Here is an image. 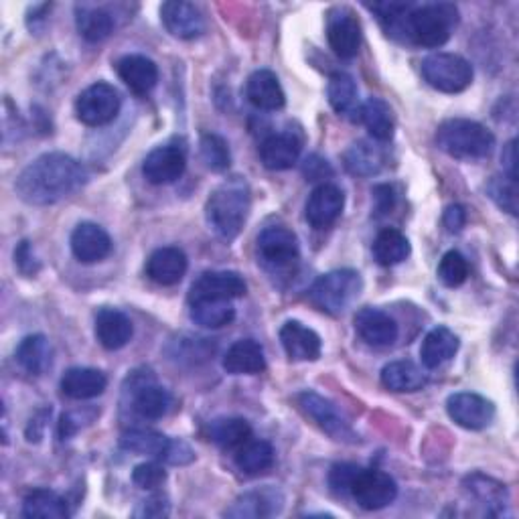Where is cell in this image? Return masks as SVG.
<instances>
[{"mask_svg":"<svg viewBox=\"0 0 519 519\" xmlns=\"http://www.w3.org/2000/svg\"><path fill=\"white\" fill-rule=\"evenodd\" d=\"M88 183L86 167L65 153H47L27 165L17 177L15 191L29 205H53Z\"/></svg>","mask_w":519,"mask_h":519,"instance_id":"6da1fadb","label":"cell"},{"mask_svg":"<svg viewBox=\"0 0 519 519\" xmlns=\"http://www.w3.org/2000/svg\"><path fill=\"white\" fill-rule=\"evenodd\" d=\"M382 384L390 392H418L426 384V376L412 361H392L382 369Z\"/></svg>","mask_w":519,"mask_h":519,"instance_id":"8d00e7d4","label":"cell"},{"mask_svg":"<svg viewBox=\"0 0 519 519\" xmlns=\"http://www.w3.org/2000/svg\"><path fill=\"white\" fill-rule=\"evenodd\" d=\"M301 140L292 132H278L268 136L260 144L262 165L270 171H286L292 169L301 157Z\"/></svg>","mask_w":519,"mask_h":519,"instance_id":"ffe728a7","label":"cell"},{"mask_svg":"<svg viewBox=\"0 0 519 519\" xmlns=\"http://www.w3.org/2000/svg\"><path fill=\"white\" fill-rule=\"evenodd\" d=\"M440 151L459 161L487 159L495 148V136L483 124L467 118L444 120L436 130Z\"/></svg>","mask_w":519,"mask_h":519,"instance_id":"3957f363","label":"cell"},{"mask_svg":"<svg viewBox=\"0 0 519 519\" xmlns=\"http://www.w3.org/2000/svg\"><path fill=\"white\" fill-rule=\"evenodd\" d=\"M487 195L495 205L509 215H517V179L513 177H493L487 183Z\"/></svg>","mask_w":519,"mask_h":519,"instance_id":"f6af8a7d","label":"cell"},{"mask_svg":"<svg viewBox=\"0 0 519 519\" xmlns=\"http://www.w3.org/2000/svg\"><path fill=\"white\" fill-rule=\"evenodd\" d=\"M325 173L331 175V169H329L327 161H323V159H319V157H311V159H307V163H305V175H307L311 181H315V179H323Z\"/></svg>","mask_w":519,"mask_h":519,"instance_id":"11a10c76","label":"cell"},{"mask_svg":"<svg viewBox=\"0 0 519 519\" xmlns=\"http://www.w3.org/2000/svg\"><path fill=\"white\" fill-rule=\"evenodd\" d=\"M248 286L242 274L232 270H215L201 274L189 292V303L197 301H234L242 299Z\"/></svg>","mask_w":519,"mask_h":519,"instance_id":"8fae6325","label":"cell"},{"mask_svg":"<svg viewBox=\"0 0 519 519\" xmlns=\"http://www.w3.org/2000/svg\"><path fill=\"white\" fill-rule=\"evenodd\" d=\"M296 402H299L301 410L311 418L315 420V424L327 432L331 438L339 440V442H355L357 440V434L355 430L351 428V424L347 422V418L339 412V408L323 398L321 394L317 392H303L299 394V398H296Z\"/></svg>","mask_w":519,"mask_h":519,"instance_id":"30bf717a","label":"cell"},{"mask_svg":"<svg viewBox=\"0 0 519 519\" xmlns=\"http://www.w3.org/2000/svg\"><path fill=\"white\" fill-rule=\"evenodd\" d=\"M120 80L134 94H148L159 82V67L144 55H126L116 63Z\"/></svg>","mask_w":519,"mask_h":519,"instance_id":"603a6c76","label":"cell"},{"mask_svg":"<svg viewBox=\"0 0 519 519\" xmlns=\"http://www.w3.org/2000/svg\"><path fill=\"white\" fill-rule=\"evenodd\" d=\"M408 256H410V242L402 232L394 228H386L378 234L374 242V258L378 264L396 266L404 262Z\"/></svg>","mask_w":519,"mask_h":519,"instance_id":"60d3db41","label":"cell"},{"mask_svg":"<svg viewBox=\"0 0 519 519\" xmlns=\"http://www.w3.org/2000/svg\"><path fill=\"white\" fill-rule=\"evenodd\" d=\"M359 118L374 140L388 142L394 138V132H396L394 112H392L390 104L384 102L382 98L365 100V104L359 108Z\"/></svg>","mask_w":519,"mask_h":519,"instance_id":"d6a6232c","label":"cell"},{"mask_svg":"<svg viewBox=\"0 0 519 519\" xmlns=\"http://www.w3.org/2000/svg\"><path fill=\"white\" fill-rule=\"evenodd\" d=\"M349 497L367 511H378L394 503V499L398 497V485L384 471L361 467L351 485Z\"/></svg>","mask_w":519,"mask_h":519,"instance_id":"9c48e42d","label":"cell"},{"mask_svg":"<svg viewBox=\"0 0 519 519\" xmlns=\"http://www.w3.org/2000/svg\"><path fill=\"white\" fill-rule=\"evenodd\" d=\"M23 515L29 519H65L67 501L51 489H35L23 501Z\"/></svg>","mask_w":519,"mask_h":519,"instance_id":"d590c367","label":"cell"},{"mask_svg":"<svg viewBox=\"0 0 519 519\" xmlns=\"http://www.w3.org/2000/svg\"><path fill=\"white\" fill-rule=\"evenodd\" d=\"M355 331L372 347H390L400 335L396 321L388 313L372 307H365L355 315Z\"/></svg>","mask_w":519,"mask_h":519,"instance_id":"2e32d148","label":"cell"},{"mask_svg":"<svg viewBox=\"0 0 519 519\" xmlns=\"http://www.w3.org/2000/svg\"><path fill=\"white\" fill-rule=\"evenodd\" d=\"M209 438L224 451H238L242 444H246L252 438V426L248 420L238 416H226L215 418L209 424Z\"/></svg>","mask_w":519,"mask_h":519,"instance_id":"836d02e7","label":"cell"},{"mask_svg":"<svg viewBox=\"0 0 519 519\" xmlns=\"http://www.w3.org/2000/svg\"><path fill=\"white\" fill-rule=\"evenodd\" d=\"M76 25L80 35L88 43H100L108 39L114 31V19L108 11L98 7H78L76 9Z\"/></svg>","mask_w":519,"mask_h":519,"instance_id":"ab89813d","label":"cell"},{"mask_svg":"<svg viewBox=\"0 0 519 519\" xmlns=\"http://www.w3.org/2000/svg\"><path fill=\"white\" fill-rule=\"evenodd\" d=\"M96 416V414H94ZM94 416H84L82 412H69V414H63L61 416V422H59V434L61 438H71L73 434H78L86 424H90L94 420Z\"/></svg>","mask_w":519,"mask_h":519,"instance_id":"c3c4849f","label":"cell"},{"mask_svg":"<svg viewBox=\"0 0 519 519\" xmlns=\"http://www.w3.org/2000/svg\"><path fill=\"white\" fill-rule=\"evenodd\" d=\"M185 167H187V159L181 148L173 144H165V146H157L155 151L146 155L142 163V175L153 185H171L183 177Z\"/></svg>","mask_w":519,"mask_h":519,"instance_id":"4fadbf2b","label":"cell"},{"mask_svg":"<svg viewBox=\"0 0 519 519\" xmlns=\"http://www.w3.org/2000/svg\"><path fill=\"white\" fill-rule=\"evenodd\" d=\"M467 276H469V262L461 252L451 250L442 256V260L438 264V278L444 286L457 288V286L465 284Z\"/></svg>","mask_w":519,"mask_h":519,"instance_id":"ee69618b","label":"cell"},{"mask_svg":"<svg viewBox=\"0 0 519 519\" xmlns=\"http://www.w3.org/2000/svg\"><path fill=\"white\" fill-rule=\"evenodd\" d=\"M447 412L455 424L467 430H483L495 420V404L473 392L449 396Z\"/></svg>","mask_w":519,"mask_h":519,"instance_id":"7c38bea8","label":"cell"},{"mask_svg":"<svg viewBox=\"0 0 519 519\" xmlns=\"http://www.w3.org/2000/svg\"><path fill=\"white\" fill-rule=\"evenodd\" d=\"M459 23V11L449 3L412 7L406 25V39L428 49L447 43Z\"/></svg>","mask_w":519,"mask_h":519,"instance_id":"277c9868","label":"cell"},{"mask_svg":"<svg viewBox=\"0 0 519 519\" xmlns=\"http://www.w3.org/2000/svg\"><path fill=\"white\" fill-rule=\"evenodd\" d=\"M374 201H376V211L380 215L388 213L394 209V203H396V195H394V189L390 185H378L374 187Z\"/></svg>","mask_w":519,"mask_h":519,"instance_id":"816d5d0a","label":"cell"},{"mask_svg":"<svg viewBox=\"0 0 519 519\" xmlns=\"http://www.w3.org/2000/svg\"><path fill=\"white\" fill-rule=\"evenodd\" d=\"M258 258L270 272H290L301 260L299 238L282 226L268 228L258 236Z\"/></svg>","mask_w":519,"mask_h":519,"instance_id":"52a82bcc","label":"cell"},{"mask_svg":"<svg viewBox=\"0 0 519 519\" xmlns=\"http://www.w3.org/2000/svg\"><path fill=\"white\" fill-rule=\"evenodd\" d=\"M161 21L165 29L177 39H197L205 31V19L201 11L191 3H181V0H171L161 7Z\"/></svg>","mask_w":519,"mask_h":519,"instance_id":"e0dca14e","label":"cell"},{"mask_svg":"<svg viewBox=\"0 0 519 519\" xmlns=\"http://www.w3.org/2000/svg\"><path fill=\"white\" fill-rule=\"evenodd\" d=\"M359 465L353 463H337L331 467L329 471V487L333 493L341 495V497H349L351 485L359 473Z\"/></svg>","mask_w":519,"mask_h":519,"instance_id":"7dc6e473","label":"cell"},{"mask_svg":"<svg viewBox=\"0 0 519 519\" xmlns=\"http://www.w3.org/2000/svg\"><path fill=\"white\" fill-rule=\"evenodd\" d=\"M132 390V408L144 420H159L169 414L173 406V396L155 382H136Z\"/></svg>","mask_w":519,"mask_h":519,"instance_id":"484cf974","label":"cell"},{"mask_svg":"<svg viewBox=\"0 0 519 519\" xmlns=\"http://www.w3.org/2000/svg\"><path fill=\"white\" fill-rule=\"evenodd\" d=\"M195 459V453L191 451V447L183 440H173V447L165 459V463L169 465H189Z\"/></svg>","mask_w":519,"mask_h":519,"instance_id":"f907efd6","label":"cell"},{"mask_svg":"<svg viewBox=\"0 0 519 519\" xmlns=\"http://www.w3.org/2000/svg\"><path fill=\"white\" fill-rule=\"evenodd\" d=\"M17 363L31 376H41L51 365V345L45 335H29L17 347Z\"/></svg>","mask_w":519,"mask_h":519,"instance_id":"74e56055","label":"cell"},{"mask_svg":"<svg viewBox=\"0 0 519 519\" xmlns=\"http://www.w3.org/2000/svg\"><path fill=\"white\" fill-rule=\"evenodd\" d=\"M108 378L94 367H71L61 378V390L71 400H92L104 394Z\"/></svg>","mask_w":519,"mask_h":519,"instance_id":"44dd1931","label":"cell"},{"mask_svg":"<svg viewBox=\"0 0 519 519\" xmlns=\"http://www.w3.org/2000/svg\"><path fill=\"white\" fill-rule=\"evenodd\" d=\"M199 151L205 167L213 173H224L230 169L232 153L228 142L219 134H203L199 142Z\"/></svg>","mask_w":519,"mask_h":519,"instance_id":"7bdbcfd3","label":"cell"},{"mask_svg":"<svg viewBox=\"0 0 519 519\" xmlns=\"http://www.w3.org/2000/svg\"><path fill=\"white\" fill-rule=\"evenodd\" d=\"M327 96H329V104L337 114L349 116L353 112H359L357 86L349 73H335V76L329 80Z\"/></svg>","mask_w":519,"mask_h":519,"instance_id":"b9f144b4","label":"cell"},{"mask_svg":"<svg viewBox=\"0 0 519 519\" xmlns=\"http://www.w3.org/2000/svg\"><path fill=\"white\" fill-rule=\"evenodd\" d=\"M363 290V278L357 270H333L315 280L309 290V301L327 315H343Z\"/></svg>","mask_w":519,"mask_h":519,"instance_id":"5b68a950","label":"cell"},{"mask_svg":"<svg viewBox=\"0 0 519 519\" xmlns=\"http://www.w3.org/2000/svg\"><path fill=\"white\" fill-rule=\"evenodd\" d=\"M136 515H146V517H163L169 515V503L165 497L157 495L142 501V509L136 511Z\"/></svg>","mask_w":519,"mask_h":519,"instance_id":"f5cc1de1","label":"cell"},{"mask_svg":"<svg viewBox=\"0 0 519 519\" xmlns=\"http://www.w3.org/2000/svg\"><path fill=\"white\" fill-rule=\"evenodd\" d=\"M71 252L84 264H96L110 256L112 252V240L104 228L98 224H80L71 234Z\"/></svg>","mask_w":519,"mask_h":519,"instance_id":"ac0fdd59","label":"cell"},{"mask_svg":"<svg viewBox=\"0 0 519 519\" xmlns=\"http://www.w3.org/2000/svg\"><path fill=\"white\" fill-rule=\"evenodd\" d=\"M280 343L292 361H317L323 351L321 337L299 321L282 325Z\"/></svg>","mask_w":519,"mask_h":519,"instance_id":"d6986e66","label":"cell"},{"mask_svg":"<svg viewBox=\"0 0 519 519\" xmlns=\"http://www.w3.org/2000/svg\"><path fill=\"white\" fill-rule=\"evenodd\" d=\"M463 487L469 497H473L479 505L485 507L489 515H503V509L507 507L509 495L503 483L485 477L481 473H473L463 481Z\"/></svg>","mask_w":519,"mask_h":519,"instance_id":"f1b7e54d","label":"cell"},{"mask_svg":"<svg viewBox=\"0 0 519 519\" xmlns=\"http://www.w3.org/2000/svg\"><path fill=\"white\" fill-rule=\"evenodd\" d=\"M246 96L252 106L264 112L282 110L286 104L284 90L276 78V73H272L270 69H258L252 73L246 84Z\"/></svg>","mask_w":519,"mask_h":519,"instance_id":"7402d4cb","label":"cell"},{"mask_svg":"<svg viewBox=\"0 0 519 519\" xmlns=\"http://www.w3.org/2000/svg\"><path fill=\"white\" fill-rule=\"evenodd\" d=\"M327 39L331 49L343 57L351 59L359 53L361 47V25L357 17L347 9H337L329 15Z\"/></svg>","mask_w":519,"mask_h":519,"instance_id":"9a60e30c","label":"cell"},{"mask_svg":"<svg viewBox=\"0 0 519 519\" xmlns=\"http://www.w3.org/2000/svg\"><path fill=\"white\" fill-rule=\"evenodd\" d=\"M503 165H505L507 177L517 179V171H515V165H517V148H515V140H511V142L505 146V151H503Z\"/></svg>","mask_w":519,"mask_h":519,"instance_id":"9f6ffc18","label":"cell"},{"mask_svg":"<svg viewBox=\"0 0 519 519\" xmlns=\"http://www.w3.org/2000/svg\"><path fill=\"white\" fill-rule=\"evenodd\" d=\"M191 321L205 329H221L236 319L232 301H197L189 303Z\"/></svg>","mask_w":519,"mask_h":519,"instance_id":"f35d334b","label":"cell"},{"mask_svg":"<svg viewBox=\"0 0 519 519\" xmlns=\"http://www.w3.org/2000/svg\"><path fill=\"white\" fill-rule=\"evenodd\" d=\"M165 481H167V471L159 463H142L132 471V483L144 491H155Z\"/></svg>","mask_w":519,"mask_h":519,"instance_id":"bcb514c9","label":"cell"},{"mask_svg":"<svg viewBox=\"0 0 519 519\" xmlns=\"http://www.w3.org/2000/svg\"><path fill=\"white\" fill-rule=\"evenodd\" d=\"M386 167V153L382 146L359 140L351 144L345 153V169L357 177H374Z\"/></svg>","mask_w":519,"mask_h":519,"instance_id":"f546056e","label":"cell"},{"mask_svg":"<svg viewBox=\"0 0 519 519\" xmlns=\"http://www.w3.org/2000/svg\"><path fill=\"white\" fill-rule=\"evenodd\" d=\"M274 449L268 440H248L236 451V467L250 477L268 473L274 467Z\"/></svg>","mask_w":519,"mask_h":519,"instance_id":"e575fe53","label":"cell"},{"mask_svg":"<svg viewBox=\"0 0 519 519\" xmlns=\"http://www.w3.org/2000/svg\"><path fill=\"white\" fill-rule=\"evenodd\" d=\"M15 262H17V266L21 268V272H25V274H33V272H37V262H35V258H33V252H31V244L29 242H21V246L17 248V252H15Z\"/></svg>","mask_w":519,"mask_h":519,"instance_id":"db71d44e","label":"cell"},{"mask_svg":"<svg viewBox=\"0 0 519 519\" xmlns=\"http://www.w3.org/2000/svg\"><path fill=\"white\" fill-rule=\"evenodd\" d=\"M96 339L100 341V345L108 351H118L122 347H126L132 339L134 327L132 321L118 309H102L96 315Z\"/></svg>","mask_w":519,"mask_h":519,"instance_id":"4316f807","label":"cell"},{"mask_svg":"<svg viewBox=\"0 0 519 519\" xmlns=\"http://www.w3.org/2000/svg\"><path fill=\"white\" fill-rule=\"evenodd\" d=\"M343 207H345L343 191L333 183H323L311 193L305 207V215L315 230H325L331 228L341 217Z\"/></svg>","mask_w":519,"mask_h":519,"instance_id":"5bb4252c","label":"cell"},{"mask_svg":"<svg viewBox=\"0 0 519 519\" xmlns=\"http://www.w3.org/2000/svg\"><path fill=\"white\" fill-rule=\"evenodd\" d=\"M187 268V256L179 248H159L146 260V276L161 286H173L181 282Z\"/></svg>","mask_w":519,"mask_h":519,"instance_id":"cb8c5ba5","label":"cell"},{"mask_svg":"<svg viewBox=\"0 0 519 519\" xmlns=\"http://www.w3.org/2000/svg\"><path fill=\"white\" fill-rule=\"evenodd\" d=\"M459 351V337L449 327L432 329L420 347V357L424 367L438 369L447 361H451Z\"/></svg>","mask_w":519,"mask_h":519,"instance_id":"4dcf8cb0","label":"cell"},{"mask_svg":"<svg viewBox=\"0 0 519 519\" xmlns=\"http://www.w3.org/2000/svg\"><path fill=\"white\" fill-rule=\"evenodd\" d=\"M282 495L276 489L264 487L258 491L244 493L236 499V503L226 511L228 517H270L280 511L282 507Z\"/></svg>","mask_w":519,"mask_h":519,"instance_id":"1f68e13d","label":"cell"},{"mask_svg":"<svg viewBox=\"0 0 519 519\" xmlns=\"http://www.w3.org/2000/svg\"><path fill=\"white\" fill-rule=\"evenodd\" d=\"M422 78L442 94H461L473 82V67L461 55L432 53L422 61Z\"/></svg>","mask_w":519,"mask_h":519,"instance_id":"8992f818","label":"cell"},{"mask_svg":"<svg viewBox=\"0 0 519 519\" xmlns=\"http://www.w3.org/2000/svg\"><path fill=\"white\" fill-rule=\"evenodd\" d=\"M122 100L114 86L98 82L86 88L76 100V116L82 124L98 128L110 124L120 112Z\"/></svg>","mask_w":519,"mask_h":519,"instance_id":"ba28073f","label":"cell"},{"mask_svg":"<svg viewBox=\"0 0 519 519\" xmlns=\"http://www.w3.org/2000/svg\"><path fill=\"white\" fill-rule=\"evenodd\" d=\"M120 447L128 453L134 455H144V457H155L165 461L171 447H173V440L157 430H148V428H132L126 430L120 436Z\"/></svg>","mask_w":519,"mask_h":519,"instance_id":"83f0119b","label":"cell"},{"mask_svg":"<svg viewBox=\"0 0 519 519\" xmlns=\"http://www.w3.org/2000/svg\"><path fill=\"white\" fill-rule=\"evenodd\" d=\"M444 228H447L451 234H459L465 224H467V211L463 205H451L447 211H444Z\"/></svg>","mask_w":519,"mask_h":519,"instance_id":"681fc988","label":"cell"},{"mask_svg":"<svg viewBox=\"0 0 519 519\" xmlns=\"http://www.w3.org/2000/svg\"><path fill=\"white\" fill-rule=\"evenodd\" d=\"M252 195L242 177H234L215 187L205 203L207 224L215 236L232 242L240 236L250 215Z\"/></svg>","mask_w":519,"mask_h":519,"instance_id":"7a4b0ae2","label":"cell"},{"mask_svg":"<svg viewBox=\"0 0 519 519\" xmlns=\"http://www.w3.org/2000/svg\"><path fill=\"white\" fill-rule=\"evenodd\" d=\"M224 369L232 376H254L266 369L264 349L254 339L236 341L224 355Z\"/></svg>","mask_w":519,"mask_h":519,"instance_id":"d4e9b609","label":"cell"}]
</instances>
